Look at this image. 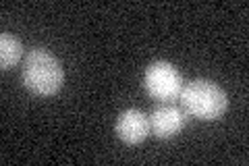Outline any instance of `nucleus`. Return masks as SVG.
I'll return each mask as SVG.
<instances>
[{
	"label": "nucleus",
	"instance_id": "obj_2",
	"mask_svg": "<svg viewBox=\"0 0 249 166\" xmlns=\"http://www.w3.org/2000/svg\"><path fill=\"white\" fill-rule=\"evenodd\" d=\"M178 98L185 112L199 121H216L229 108V93L210 79H193L183 85Z\"/></svg>",
	"mask_w": 249,
	"mask_h": 166
},
{
	"label": "nucleus",
	"instance_id": "obj_4",
	"mask_svg": "<svg viewBox=\"0 0 249 166\" xmlns=\"http://www.w3.org/2000/svg\"><path fill=\"white\" fill-rule=\"evenodd\" d=\"M185 125H187V112L175 104H168V102L156 106L150 114V129L160 139L175 137L177 133L185 129Z\"/></svg>",
	"mask_w": 249,
	"mask_h": 166
},
{
	"label": "nucleus",
	"instance_id": "obj_3",
	"mask_svg": "<svg viewBox=\"0 0 249 166\" xmlns=\"http://www.w3.org/2000/svg\"><path fill=\"white\" fill-rule=\"evenodd\" d=\"M143 88L156 100H175L183 90V77L168 60H154L143 73Z\"/></svg>",
	"mask_w": 249,
	"mask_h": 166
},
{
	"label": "nucleus",
	"instance_id": "obj_5",
	"mask_svg": "<svg viewBox=\"0 0 249 166\" xmlns=\"http://www.w3.org/2000/svg\"><path fill=\"white\" fill-rule=\"evenodd\" d=\"M114 131L121 141H124V144H129V146H137V144H142L152 131L150 116L142 112L139 108H127L116 118Z\"/></svg>",
	"mask_w": 249,
	"mask_h": 166
},
{
	"label": "nucleus",
	"instance_id": "obj_6",
	"mask_svg": "<svg viewBox=\"0 0 249 166\" xmlns=\"http://www.w3.org/2000/svg\"><path fill=\"white\" fill-rule=\"evenodd\" d=\"M23 58V44L9 31L0 36V69L6 71Z\"/></svg>",
	"mask_w": 249,
	"mask_h": 166
},
{
	"label": "nucleus",
	"instance_id": "obj_1",
	"mask_svg": "<svg viewBox=\"0 0 249 166\" xmlns=\"http://www.w3.org/2000/svg\"><path fill=\"white\" fill-rule=\"evenodd\" d=\"M21 79L23 85L37 96H54L65 83V71H62L60 60L52 52L34 46L25 54Z\"/></svg>",
	"mask_w": 249,
	"mask_h": 166
}]
</instances>
